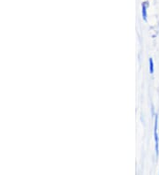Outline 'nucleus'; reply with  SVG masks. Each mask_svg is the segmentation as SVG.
I'll list each match as a JSON object with an SVG mask.
<instances>
[{
  "label": "nucleus",
  "instance_id": "obj_1",
  "mask_svg": "<svg viewBox=\"0 0 159 175\" xmlns=\"http://www.w3.org/2000/svg\"><path fill=\"white\" fill-rule=\"evenodd\" d=\"M154 135H155V142H156V154L158 157L159 154V143L158 135H157V115L155 117V126H154Z\"/></svg>",
  "mask_w": 159,
  "mask_h": 175
},
{
  "label": "nucleus",
  "instance_id": "obj_2",
  "mask_svg": "<svg viewBox=\"0 0 159 175\" xmlns=\"http://www.w3.org/2000/svg\"><path fill=\"white\" fill-rule=\"evenodd\" d=\"M147 6H148V3L144 2L143 4V17L144 20H147Z\"/></svg>",
  "mask_w": 159,
  "mask_h": 175
},
{
  "label": "nucleus",
  "instance_id": "obj_3",
  "mask_svg": "<svg viewBox=\"0 0 159 175\" xmlns=\"http://www.w3.org/2000/svg\"><path fill=\"white\" fill-rule=\"evenodd\" d=\"M150 74L154 73V63H153V59L150 58Z\"/></svg>",
  "mask_w": 159,
  "mask_h": 175
}]
</instances>
